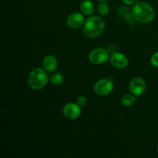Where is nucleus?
<instances>
[{
    "label": "nucleus",
    "instance_id": "f257e3e1",
    "mask_svg": "<svg viewBox=\"0 0 158 158\" xmlns=\"http://www.w3.org/2000/svg\"><path fill=\"white\" fill-rule=\"evenodd\" d=\"M154 15L155 12L152 6L143 2L137 3L132 9V16L140 23H151Z\"/></svg>",
    "mask_w": 158,
    "mask_h": 158
},
{
    "label": "nucleus",
    "instance_id": "f03ea898",
    "mask_svg": "<svg viewBox=\"0 0 158 158\" xmlns=\"http://www.w3.org/2000/svg\"><path fill=\"white\" fill-rule=\"evenodd\" d=\"M105 23L100 17L94 15L86 19L84 23L83 32L85 35L89 38H94L100 35L103 32Z\"/></svg>",
    "mask_w": 158,
    "mask_h": 158
},
{
    "label": "nucleus",
    "instance_id": "7ed1b4c3",
    "mask_svg": "<svg viewBox=\"0 0 158 158\" xmlns=\"http://www.w3.org/2000/svg\"><path fill=\"white\" fill-rule=\"evenodd\" d=\"M49 81V77L44 69L35 68L32 69L29 75L28 83L32 89H40L44 87Z\"/></svg>",
    "mask_w": 158,
    "mask_h": 158
},
{
    "label": "nucleus",
    "instance_id": "20e7f679",
    "mask_svg": "<svg viewBox=\"0 0 158 158\" xmlns=\"http://www.w3.org/2000/svg\"><path fill=\"white\" fill-rule=\"evenodd\" d=\"M109 59V52L103 48H97L91 51L89 54V60L95 65L103 64Z\"/></svg>",
    "mask_w": 158,
    "mask_h": 158
},
{
    "label": "nucleus",
    "instance_id": "39448f33",
    "mask_svg": "<svg viewBox=\"0 0 158 158\" xmlns=\"http://www.w3.org/2000/svg\"><path fill=\"white\" fill-rule=\"evenodd\" d=\"M114 89V83L109 79H102L97 82L94 90L99 96H106L110 94Z\"/></svg>",
    "mask_w": 158,
    "mask_h": 158
},
{
    "label": "nucleus",
    "instance_id": "423d86ee",
    "mask_svg": "<svg viewBox=\"0 0 158 158\" xmlns=\"http://www.w3.org/2000/svg\"><path fill=\"white\" fill-rule=\"evenodd\" d=\"M146 82L141 77H135L130 83V89L134 96H140L146 90Z\"/></svg>",
    "mask_w": 158,
    "mask_h": 158
},
{
    "label": "nucleus",
    "instance_id": "0eeeda50",
    "mask_svg": "<svg viewBox=\"0 0 158 158\" xmlns=\"http://www.w3.org/2000/svg\"><path fill=\"white\" fill-rule=\"evenodd\" d=\"M63 112L66 118L69 119V120H75L80 117V114H81V110L78 104L68 103L63 107Z\"/></svg>",
    "mask_w": 158,
    "mask_h": 158
},
{
    "label": "nucleus",
    "instance_id": "6e6552de",
    "mask_svg": "<svg viewBox=\"0 0 158 158\" xmlns=\"http://www.w3.org/2000/svg\"><path fill=\"white\" fill-rule=\"evenodd\" d=\"M85 23V19L82 14L79 12H74L68 16L66 19V24L70 29H76L81 27Z\"/></svg>",
    "mask_w": 158,
    "mask_h": 158
},
{
    "label": "nucleus",
    "instance_id": "1a4fd4ad",
    "mask_svg": "<svg viewBox=\"0 0 158 158\" xmlns=\"http://www.w3.org/2000/svg\"><path fill=\"white\" fill-rule=\"evenodd\" d=\"M110 63L117 69H123L128 65V60L127 56L121 52H114L110 58Z\"/></svg>",
    "mask_w": 158,
    "mask_h": 158
},
{
    "label": "nucleus",
    "instance_id": "9d476101",
    "mask_svg": "<svg viewBox=\"0 0 158 158\" xmlns=\"http://www.w3.org/2000/svg\"><path fill=\"white\" fill-rule=\"evenodd\" d=\"M57 60L53 56H46L43 61V66L46 72H53L57 68Z\"/></svg>",
    "mask_w": 158,
    "mask_h": 158
},
{
    "label": "nucleus",
    "instance_id": "9b49d317",
    "mask_svg": "<svg viewBox=\"0 0 158 158\" xmlns=\"http://www.w3.org/2000/svg\"><path fill=\"white\" fill-rule=\"evenodd\" d=\"M80 10L84 15H91L94 11V3L89 0H85L80 5Z\"/></svg>",
    "mask_w": 158,
    "mask_h": 158
},
{
    "label": "nucleus",
    "instance_id": "f8f14e48",
    "mask_svg": "<svg viewBox=\"0 0 158 158\" xmlns=\"http://www.w3.org/2000/svg\"><path fill=\"white\" fill-rule=\"evenodd\" d=\"M135 100L136 99L134 96L130 95V94H126V95H124L122 97L121 102L122 104L124 105V106H130L135 103Z\"/></svg>",
    "mask_w": 158,
    "mask_h": 158
},
{
    "label": "nucleus",
    "instance_id": "ddd939ff",
    "mask_svg": "<svg viewBox=\"0 0 158 158\" xmlns=\"http://www.w3.org/2000/svg\"><path fill=\"white\" fill-rule=\"evenodd\" d=\"M50 82L53 85H60L63 82V77L60 73H55L50 77Z\"/></svg>",
    "mask_w": 158,
    "mask_h": 158
},
{
    "label": "nucleus",
    "instance_id": "4468645a",
    "mask_svg": "<svg viewBox=\"0 0 158 158\" xmlns=\"http://www.w3.org/2000/svg\"><path fill=\"white\" fill-rule=\"evenodd\" d=\"M98 12L101 15H106L109 12V6L106 2H101L98 6Z\"/></svg>",
    "mask_w": 158,
    "mask_h": 158
},
{
    "label": "nucleus",
    "instance_id": "2eb2a0df",
    "mask_svg": "<svg viewBox=\"0 0 158 158\" xmlns=\"http://www.w3.org/2000/svg\"><path fill=\"white\" fill-rule=\"evenodd\" d=\"M86 101H87V100L84 96H80L77 99V103L80 106H85L86 104Z\"/></svg>",
    "mask_w": 158,
    "mask_h": 158
},
{
    "label": "nucleus",
    "instance_id": "dca6fc26",
    "mask_svg": "<svg viewBox=\"0 0 158 158\" xmlns=\"http://www.w3.org/2000/svg\"><path fill=\"white\" fill-rule=\"evenodd\" d=\"M151 62L153 66H155V67H158V52H155L153 55V56L151 57Z\"/></svg>",
    "mask_w": 158,
    "mask_h": 158
},
{
    "label": "nucleus",
    "instance_id": "f3484780",
    "mask_svg": "<svg viewBox=\"0 0 158 158\" xmlns=\"http://www.w3.org/2000/svg\"><path fill=\"white\" fill-rule=\"evenodd\" d=\"M138 0H123V2L127 5H134L137 2Z\"/></svg>",
    "mask_w": 158,
    "mask_h": 158
},
{
    "label": "nucleus",
    "instance_id": "a211bd4d",
    "mask_svg": "<svg viewBox=\"0 0 158 158\" xmlns=\"http://www.w3.org/2000/svg\"><path fill=\"white\" fill-rule=\"evenodd\" d=\"M98 1H100V2H106V0H98Z\"/></svg>",
    "mask_w": 158,
    "mask_h": 158
},
{
    "label": "nucleus",
    "instance_id": "6ab92c4d",
    "mask_svg": "<svg viewBox=\"0 0 158 158\" xmlns=\"http://www.w3.org/2000/svg\"><path fill=\"white\" fill-rule=\"evenodd\" d=\"M157 153H158V147H157Z\"/></svg>",
    "mask_w": 158,
    "mask_h": 158
}]
</instances>
